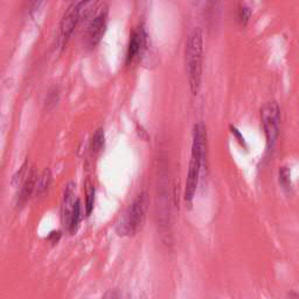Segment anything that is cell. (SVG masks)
Masks as SVG:
<instances>
[{
    "label": "cell",
    "instance_id": "cell-1",
    "mask_svg": "<svg viewBox=\"0 0 299 299\" xmlns=\"http://www.w3.org/2000/svg\"><path fill=\"white\" fill-rule=\"evenodd\" d=\"M207 154V130L206 125L199 122L194 125L192 136V150H190V159L188 165V172L185 184V198L186 202L190 204L196 196L198 185H199L200 173Z\"/></svg>",
    "mask_w": 299,
    "mask_h": 299
},
{
    "label": "cell",
    "instance_id": "cell-2",
    "mask_svg": "<svg viewBox=\"0 0 299 299\" xmlns=\"http://www.w3.org/2000/svg\"><path fill=\"white\" fill-rule=\"evenodd\" d=\"M185 64L190 92L196 96L200 92L204 72V33L199 27L194 28L187 38Z\"/></svg>",
    "mask_w": 299,
    "mask_h": 299
},
{
    "label": "cell",
    "instance_id": "cell-3",
    "mask_svg": "<svg viewBox=\"0 0 299 299\" xmlns=\"http://www.w3.org/2000/svg\"><path fill=\"white\" fill-rule=\"evenodd\" d=\"M148 198L145 192L136 196L116 226V232L120 236H134L144 222Z\"/></svg>",
    "mask_w": 299,
    "mask_h": 299
},
{
    "label": "cell",
    "instance_id": "cell-4",
    "mask_svg": "<svg viewBox=\"0 0 299 299\" xmlns=\"http://www.w3.org/2000/svg\"><path fill=\"white\" fill-rule=\"evenodd\" d=\"M260 123L266 136V152L270 154L276 148L280 137V108L276 100L266 102L260 108Z\"/></svg>",
    "mask_w": 299,
    "mask_h": 299
},
{
    "label": "cell",
    "instance_id": "cell-5",
    "mask_svg": "<svg viewBox=\"0 0 299 299\" xmlns=\"http://www.w3.org/2000/svg\"><path fill=\"white\" fill-rule=\"evenodd\" d=\"M81 22V12H80L78 2H74L62 16L60 27H58V44L61 50H64L67 44L74 33L76 26Z\"/></svg>",
    "mask_w": 299,
    "mask_h": 299
},
{
    "label": "cell",
    "instance_id": "cell-6",
    "mask_svg": "<svg viewBox=\"0 0 299 299\" xmlns=\"http://www.w3.org/2000/svg\"><path fill=\"white\" fill-rule=\"evenodd\" d=\"M108 27V8H100V11L92 19L86 27V32L84 36L86 46L89 50H94L98 46L102 41L104 34L106 32Z\"/></svg>",
    "mask_w": 299,
    "mask_h": 299
},
{
    "label": "cell",
    "instance_id": "cell-7",
    "mask_svg": "<svg viewBox=\"0 0 299 299\" xmlns=\"http://www.w3.org/2000/svg\"><path fill=\"white\" fill-rule=\"evenodd\" d=\"M146 41H148V34L144 28H137L132 32L128 41V53H126V64H130L142 53V50L146 47Z\"/></svg>",
    "mask_w": 299,
    "mask_h": 299
},
{
    "label": "cell",
    "instance_id": "cell-8",
    "mask_svg": "<svg viewBox=\"0 0 299 299\" xmlns=\"http://www.w3.org/2000/svg\"><path fill=\"white\" fill-rule=\"evenodd\" d=\"M75 184L69 182L67 186H66L64 194V200H62V207H61V221L62 224L66 228H69V224H70L72 218V210H74L75 206Z\"/></svg>",
    "mask_w": 299,
    "mask_h": 299
},
{
    "label": "cell",
    "instance_id": "cell-9",
    "mask_svg": "<svg viewBox=\"0 0 299 299\" xmlns=\"http://www.w3.org/2000/svg\"><path fill=\"white\" fill-rule=\"evenodd\" d=\"M38 176L36 170L32 168L28 173V176H26V179L24 180V184L20 188V193L16 198V208H22L25 204L28 202V200L32 196L33 192H36Z\"/></svg>",
    "mask_w": 299,
    "mask_h": 299
},
{
    "label": "cell",
    "instance_id": "cell-10",
    "mask_svg": "<svg viewBox=\"0 0 299 299\" xmlns=\"http://www.w3.org/2000/svg\"><path fill=\"white\" fill-rule=\"evenodd\" d=\"M52 184V172L50 168L44 170V172L38 176L36 180V196H41L46 190L50 188Z\"/></svg>",
    "mask_w": 299,
    "mask_h": 299
},
{
    "label": "cell",
    "instance_id": "cell-11",
    "mask_svg": "<svg viewBox=\"0 0 299 299\" xmlns=\"http://www.w3.org/2000/svg\"><path fill=\"white\" fill-rule=\"evenodd\" d=\"M104 142H106V134H104L103 128H100L95 131V134H92V140H90V150H92V154H100L104 148Z\"/></svg>",
    "mask_w": 299,
    "mask_h": 299
},
{
    "label": "cell",
    "instance_id": "cell-12",
    "mask_svg": "<svg viewBox=\"0 0 299 299\" xmlns=\"http://www.w3.org/2000/svg\"><path fill=\"white\" fill-rule=\"evenodd\" d=\"M82 220V206H81V201L78 199H76L74 210H72V218H70V224H69V228L68 230L70 234H75L78 232L80 222Z\"/></svg>",
    "mask_w": 299,
    "mask_h": 299
},
{
    "label": "cell",
    "instance_id": "cell-13",
    "mask_svg": "<svg viewBox=\"0 0 299 299\" xmlns=\"http://www.w3.org/2000/svg\"><path fill=\"white\" fill-rule=\"evenodd\" d=\"M278 182L284 192L291 190V171L288 166H282L278 171Z\"/></svg>",
    "mask_w": 299,
    "mask_h": 299
},
{
    "label": "cell",
    "instance_id": "cell-14",
    "mask_svg": "<svg viewBox=\"0 0 299 299\" xmlns=\"http://www.w3.org/2000/svg\"><path fill=\"white\" fill-rule=\"evenodd\" d=\"M100 0H82L78 2L80 12H81V20L89 18L94 11H96Z\"/></svg>",
    "mask_w": 299,
    "mask_h": 299
},
{
    "label": "cell",
    "instance_id": "cell-15",
    "mask_svg": "<svg viewBox=\"0 0 299 299\" xmlns=\"http://www.w3.org/2000/svg\"><path fill=\"white\" fill-rule=\"evenodd\" d=\"M94 204H95V187L92 182H86V214L89 216L94 210Z\"/></svg>",
    "mask_w": 299,
    "mask_h": 299
},
{
    "label": "cell",
    "instance_id": "cell-16",
    "mask_svg": "<svg viewBox=\"0 0 299 299\" xmlns=\"http://www.w3.org/2000/svg\"><path fill=\"white\" fill-rule=\"evenodd\" d=\"M252 11L249 6L244 4H241L238 8V22L242 27H246L250 22V18H252Z\"/></svg>",
    "mask_w": 299,
    "mask_h": 299
},
{
    "label": "cell",
    "instance_id": "cell-17",
    "mask_svg": "<svg viewBox=\"0 0 299 299\" xmlns=\"http://www.w3.org/2000/svg\"><path fill=\"white\" fill-rule=\"evenodd\" d=\"M221 8V0H208V14L210 16V18H216L218 12L220 11Z\"/></svg>",
    "mask_w": 299,
    "mask_h": 299
},
{
    "label": "cell",
    "instance_id": "cell-18",
    "mask_svg": "<svg viewBox=\"0 0 299 299\" xmlns=\"http://www.w3.org/2000/svg\"><path fill=\"white\" fill-rule=\"evenodd\" d=\"M58 97H60V95H58V89H56V88H54L50 94H48L46 104L50 109H52V108H54L55 106H56L58 102Z\"/></svg>",
    "mask_w": 299,
    "mask_h": 299
},
{
    "label": "cell",
    "instance_id": "cell-19",
    "mask_svg": "<svg viewBox=\"0 0 299 299\" xmlns=\"http://www.w3.org/2000/svg\"><path fill=\"white\" fill-rule=\"evenodd\" d=\"M26 168H27V162H24L22 166V168H20L19 171L16 172V174L14 176H13V179H12V184H13V185H14V186L19 185V182L22 180V176L26 174Z\"/></svg>",
    "mask_w": 299,
    "mask_h": 299
},
{
    "label": "cell",
    "instance_id": "cell-20",
    "mask_svg": "<svg viewBox=\"0 0 299 299\" xmlns=\"http://www.w3.org/2000/svg\"><path fill=\"white\" fill-rule=\"evenodd\" d=\"M230 130H232V134H234V136H235V138L238 140L240 144H241L242 146H244V148H246V140H244V138H243V136L241 134V132H240V131L238 130V128H236L235 126H232V125H230Z\"/></svg>",
    "mask_w": 299,
    "mask_h": 299
},
{
    "label": "cell",
    "instance_id": "cell-21",
    "mask_svg": "<svg viewBox=\"0 0 299 299\" xmlns=\"http://www.w3.org/2000/svg\"><path fill=\"white\" fill-rule=\"evenodd\" d=\"M60 238H61L60 232H50V236H48V240H50L52 243H56Z\"/></svg>",
    "mask_w": 299,
    "mask_h": 299
}]
</instances>
